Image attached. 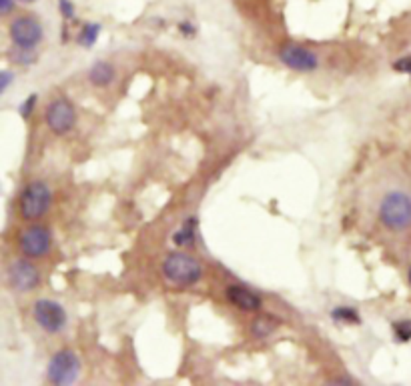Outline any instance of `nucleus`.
<instances>
[{"instance_id": "obj_4", "label": "nucleus", "mask_w": 411, "mask_h": 386, "mask_svg": "<svg viewBox=\"0 0 411 386\" xmlns=\"http://www.w3.org/2000/svg\"><path fill=\"white\" fill-rule=\"evenodd\" d=\"M79 373H81L79 357L72 350H58L48 364L46 378L53 385H72L79 378Z\"/></svg>"}, {"instance_id": "obj_13", "label": "nucleus", "mask_w": 411, "mask_h": 386, "mask_svg": "<svg viewBox=\"0 0 411 386\" xmlns=\"http://www.w3.org/2000/svg\"><path fill=\"white\" fill-rule=\"evenodd\" d=\"M197 238V219L191 216L183 222V226L173 235V242L177 247H193Z\"/></svg>"}, {"instance_id": "obj_6", "label": "nucleus", "mask_w": 411, "mask_h": 386, "mask_svg": "<svg viewBox=\"0 0 411 386\" xmlns=\"http://www.w3.org/2000/svg\"><path fill=\"white\" fill-rule=\"evenodd\" d=\"M18 247L20 252L29 259H43L53 249V233L48 226L32 224L20 235Z\"/></svg>"}, {"instance_id": "obj_17", "label": "nucleus", "mask_w": 411, "mask_h": 386, "mask_svg": "<svg viewBox=\"0 0 411 386\" xmlns=\"http://www.w3.org/2000/svg\"><path fill=\"white\" fill-rule=\"evenodd\" d=\"M393 332H396L397 340L405 343L411 338V320L410 318H403V320H397L393 324Z\"/></svg>"}, {"instance_id": "obj_2", "label": "nucleus", "mask_w": 411, "mask_h": 386, "mask_svg": "<svg viewBox=\"0 0 411 386\" xmlns=\"http://www.w3.org/2000/svg\"><path fill=\"white\" fill-rule=\"evenodd\" d=\"M163 275L170 284L193 287L203 276V266L197 259H193L184 252H170L163 262Z\"/></svg>"}, {"instance_id": "obj_19", "label": "nucleus", "mask_w": 411, "mask_h": 386, "mask_svg": "<svg viewBox=\"0 0 411 386\" xmlns=\"http://www.w3.org/2000/svg\"><path fill=\"white\" fill-rule=\"evenodd\" d=\"M393 69H396L397 72H403V74H411V55L396 60V62H393Z\"/></svg>"}, {"instance_id": "obj_25", "label": "nucleus", "mask_w": 411, "mask_h": 386, "mask_svg": "<svg viewBox=\"0 0 411 386\" xmlns=\"http://www.w3.org/2000/svg\"><path fill=\"white\" fill-rule=\"evenodd\" d=\"M407 278H410V282H411V268H410V275H407Z\"/></svg>"}, {"instance_id": "obj_23", "label": "nucleus", "mask_w": 411, "mask_h": 386, "mask_svg": "<svg viewBox=\"0 0 411 386\" xmlns=\"http://www.w3.org/2000/svg\"><path fill=\"white\" fill-rule=\"evenodd\" d=\"M11 78H13V74H11L8 70H4V72H2V90H6V88H8Z\"/></svg>"}, {"instance_id": "obj_12", "label": "nucleus", "mask_w": 411, "mask_h": 386, "mask_svg": "<svg viewBox=\"0 0 411 386\" xmlns=\"http://www.w3.org/2000/svg\"><path fill=\"white\" fill-rule=\"evenodd\" d=\"M114 74L116 72H114L113 64L100 60V62H95L93 69L88 70V81L95 86H109L114 81Z\"/></svg>"}, {"instance_id": "obj_9", "label": "nucleus", "mask_w": 411, "mask_h": 386, "mask_svg": "<svg viewBox=\"0 0 411 386\" xmlns=\"http://www.w3.org/2000/svg\"><path fill=\"white\" fill-rule=\"evenodd\" d=\"M6 278H8V284L15 290H20V292H29V290L36 289L41 284V273L29 261L13 262L6 270Z\"/></svg>"}, {"instance_id": "obj_10", "label": "nucleus", "mask_w": 411, "mask_h": 386, "mask_svg": "<svg viewBox=\"0 0 411 386\" xmlns=\"http://www.w3.org/2000/svg\"><path fill=\"white\" fill-rule=\"evenodd\" d=\"M279 60L287 69L299 70V72H311L319 67V58L305 46L299 44H287L279 50Z\"/></svg>"}, {"instance_id": "obj_3", "label": "nucleus", "mask_w": 411, "mask_h": 386, "mask_svg": "<svg viewBox=\"0 0 411 386\" xmlns=\"http://www.w3.org/2000/svg\"><path fill=\"white\" fill-rule=\"evenodd\" d=\"M53 205V193L44 182H30L22 188L20 200H18V210L25 221H39L48 212Z\"/></svg>"}, {"instance_id": "obj_16", "label": "nucleus", "mask_w": 411, "mask_h": 386, "mask_svg": "<svg viewBox=\"0 0 411 386\" xmlns=\"http://www.w3.org/2000/svg\"><path fill=\"white\" fill-rule=\"evenodd\" d=\"M99 32H100V25H95V22H86L85 27L81 28V32H79V42L86 46V48H90L97 39H99Z\"/></svg>"}, {"instance_id": "obj_8", "label": "nucleus", "mask_w": 411, "mask_h": 386, "mask_svg": "<svg viewBox=\"0 0 411 386\" xmlns=\"http://www.w3.org/2000/svg\"><path fill=\"white\" fill-rule=\"evenodd\" d=\"M46 125L55 135H67L76 125V112L67 98H57L46 109Z\"/></svg>"}, {"instance_id": "obj_15", "label": "nucleus", "mask_w": 411, "mask_h": 386, "mask_svg": "<svg viewBox=\"0 0 411 386\" xmlns=\"http://www.w3.org/2000/svg\"><path fill=\"white\" fill-rule=\"evenodd\" d=\"M331 318L335 322H347V324H359L361 322V317L359 312L351 308V306H337L331 310Z\"/></svg>"}, {"instance_id": "obj_20", "label": "nucleus", "mask_w": 411, "mask_h": 386, "mask_svg": "<svg viewBox=\"0 0 411 386\" xmlns=\"http://www.w3.org/2000/svg\"><path fill=\"white\" fill-rule=\"evenodd\" d=\"M34 104H36V95H30V97L22 102V106H20V114H22V118H29L30 112L34 111Z\"/></svg>"}, {"instance_id": "obj_18", "label": "nucleus", "mask_w": 411, "mask_h": 386, "mask_svg": "<svg viewBox=\"0 0 411 386\" xmlns=\"http://www.w3.org/2000/svg\"><path fill=\"white\" fill-rule=\"evenodd\" d=\"M58 8H60L62 18H67V20L74 18V4H72L71 0H58Z\"/></svg>"}, {"instance_id": "obj_21", "label": "nucleus", "mask_w": 411, "mask_h": 386, "mask_svg": "<svg viewBox=\"0 0 411 386\" xmlns=\"http://www.w3.org/2000/svg\"><path fill=\"white\" fill-rule=\"evenodd\" d=\"M16 0H0V11H2V14H8L11 11H13V6H15Z\"/></svg>"}, {"instance_id": "obj_24", "label": "nucleus", "mask_w": 411, "mask_h": 386, "mask_svg": "<svg viewBox=\"0 0 411 386\" xmlns=\"http://www.w3.org/2000/svg\"><path fill=\"white\" fill-rule=\"evenodd\" d=\"M20 2H34V0H20Z\"/></svg>"}, {"instance_id": "obj_14", "label": "nucleus", "mask_w": 411, "mask_h": 386, "mask_svg": "<svg viewBox=\"0 0 411 386\" xmlns=\"http://www.w3.org/2000/svg\"><path fill=\"white\" fill-rule=\"evenodd\" d=\"M279 326V320L273 317H259L253 320V324H251V334L255 336V338H265V336H271L273 331Z\"/></svg>"}, {"instance_id": "obj_1", "label": "nucleus", "mask_w": 411, "mask_h": 386, "mask_svg": "<svg viewBox=\"0 0 411 386\" xmlns=\"http://www.w3.org/2000/svg\"><path fill=\"white\" fill-rule=\"evenodd\" d=\"M379 222L385 228L401 233L411 226V196L401 191H391L379 202Z\"/></svg>"}, {"instance_id": "obj_5", "label": "nucleus", "mask_w": 411, "mask_h": 386, "mask_svg": "<svg viewBox=\"0 0 411 386\" xmlns=\"http://www.w3.org/2000/svg\"><path fill=\"white\" fill-rule=\"evenodd\" d=\"M11 41L18 50H32L43 41V25L34 16H18L11 22Z\"/></svg>"}, {"instance_id": "obj_11", "label": "nucleus", "mask_w": 411, "mask_h": 386, "mask_svg": "<svg viewBox=\"0 0 411 386\" xmlns=\"http://www.w3.org/2000/svg\"><path fill=\"white\" fill-rule=\"evenodd\" d=\"M227 301L233 306L247 310V312H257L261 308V296L255 294L253 290L247 289V287H241V284H231L229 287Z\"/></svg>"}, {"instance_id": "obj_22", "label": "nucleus", "mask_w": 411, "mask_h": 386, "mask_svg": "<svg viewBox=\"0 0 411 386\" xmlns=\"http://www.w3.org/2000/svg\"><path fill=\"white\" fill-rule=\"evenodd\" d=\"M179 28H181V32H183L184 36H193V34H195V27H193L191 22H181Z\"/></svg>"}, {"instance_id": "obj_7", "label": "nucleus", "mask_w": 411, "mask_h": 386, "mask_svg": "<svg viewBox=\"0 0 411 386\" xmlns=\"http://www.w3.org/2000/svg\"><path fill=\"white\" fill-rule=\"evenodd\" d=\"M32 315H34L36 324L48 334H57L67 326V312L57 301H48V298L36 301Z\"/></svg>"}]
</instances>
